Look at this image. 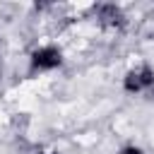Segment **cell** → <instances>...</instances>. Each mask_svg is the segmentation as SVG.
<instances>
[{
  "instance_id": "cell-1",
  "label": "cell",
  "mask_w": 154,
  "mask_h": 154,
  "mask_svg": "<svg viewBox=\"0 0 154 154\" xmlns=\"http://www.w3.org/2000/svg\"><path fill=\"white\" fill-rule=\"evenodd\" d=\"M149 87H154V72L149 70V67H140V70H132L128 77H125V89L128 91H144V89H149Z\"/></svg>"
},
{
  "instance_id": "cell-2",
  "label": "cell",
  "mask_w": 154,
  "mask_h": 154,
  "mask_svg": "<svg viewBox=\"0 0 154 154\" xmlns=\"http://www.w3.org/2000/svg\"><path fill=\"white\" fill-rule=\"evenodd\" d=\"M31 65H34L36 70H53V67L60 65V51H58V48H51V46L34 51Z\"/></svg>"
},
{
  "instance_id": "cell-3",
  "label": "cell",
  "mask_w": 154,
  "mask_h": 154,
  "mask_svg": "<svg viewBox=\"0 0 154 154\" xmlns=\"http://www.w3.org/2000/svg\"><path fill=\"white\" fill-rule=\"evenodd\" d=\"M96 17L106 26H123V12L116 5H99L96 7Z\"/></svg>"
},
{
  "instance_id": "cell-4",
  "label": "cell",
  "mask_w": 154,
  "mask_h": 154,
  "mask_svg": "<svg viewBox=\"0 0 154 154\" xmlns=\"http://www.w3.org/2000/svg\"><path fill=\"white\" fill-rule=\"evenodd\" d=\"M123 154H142V152H140L137 147H125V149H123Z\"/></svg>"
}]
</instances>
